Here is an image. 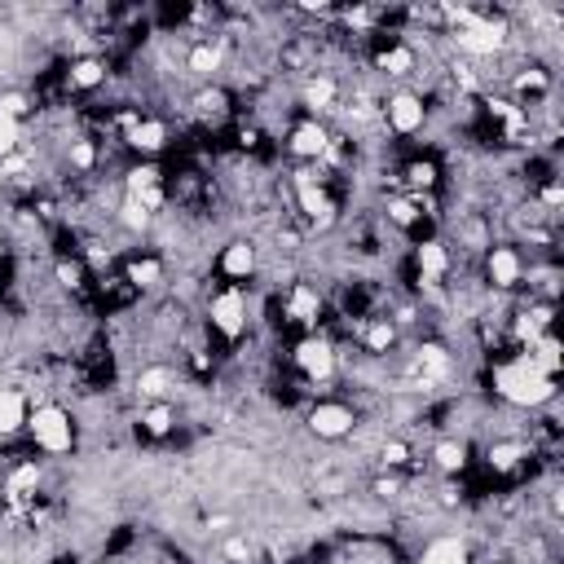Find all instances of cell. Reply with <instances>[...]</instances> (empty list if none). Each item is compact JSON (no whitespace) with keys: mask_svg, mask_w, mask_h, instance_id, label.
<instances>
[{"mask_svg":"<svg viewBox=\"0 0 564 564\" xmlns=\"http://www.w3.org/2000/svg\"><path fill=\"white\" fill-rule=\"evenodd\" d=\"M352 427H357V414H352L339 397H313V401L304 405V432L317 436V441H326V445L348 441Z\"/></svg>","mask_w":564,"mask_h":564,"instance_id":"2","label":"cell"},{"mask_svg":"<svg viewBox=\"0 0 564 564\" xmlns=\"http://www.w3.org/2000/svg\"><path fill=\"white\" fill-rule=\"evenodd\" d=\"M26 441H31L44 458H66V454H75L79 427H75L70 405H62V401H40V405H31V414H26Z\"/></svg>","mask_w":564,"mask_h":564,"instance_id":"1","label":"cell"},{"mask_svg":"<svg viewBox=\"0 0 564 564\" xmlns=\"http://www.w3.org/2000/svg\"><path fill=\"white\" fill-rule=\"evenodd\" d=\"M405 564H471V542L463 533H432L423 551Z\"/></svg>","mask_w":564,"mask_h":564,"instance_id":"5","label":"cell"},{"mask_svg":"<svg viewBox=\"0 0 564 564\" xmlns=\"http://www.w3.org/2000/svg\"><path fill=\"white\" fill-rule=\"evenodd\" d=\"M26 414H31V397L18 383H0V441H18L26 436Z\"/></svg>","mask_w":564,"mask_h":564,"instance_id":"4","label":"cell"},{"mask_svg":"<svg viewBox=\"0 0 564 564\" xmlns=\"http://www.w3.org/2000/svg\"><path fill=\"white\" fill-rule=\"evenodd\" d=\"M326 145H330V128L317 123V119H304V115L282 137V150H286L291 163H317L326 154Z\"/></svg>","mask_w":564,"mask_h":564,"instance_id":"3","label":"cell"}]
</instances>
